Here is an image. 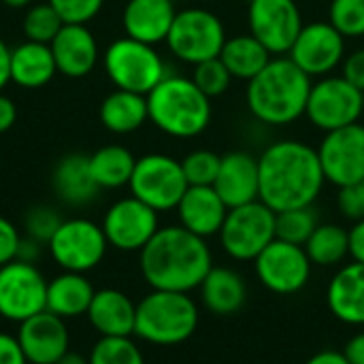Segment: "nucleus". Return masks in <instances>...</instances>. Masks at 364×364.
<instances>
[{
	"mask_svg": "<svg viewBox=\"0 0 364 364\" xmlns=\"http://www.w3.org/2000/svg\"><path fill=\"white\" fill-rule=\"evenodd\" d=\"M260 200L275 213L309 207L322 192L324 173L318 149L301 141H277L258 158Z\"/></svg>",
	"mask_w": 364,
	"mask_h": 364,
	"instance_id": "1",
	"label": "nucleus"
},
{
	"mask_svg": "<svg viewBox=\"0 0 364 364\" xmlns=\"http://www.w3.org/2000/svg\"><path fill=\"white\" fill-rule=\"evenodd\" d=\"M213 267L207 239L183 226H164L141 250V273L151 290L192 292Z\"/></svg>",
	"mask_w": 364,
	"mask_h": 364,
	"instance_id": "2",
	"label": "nucleus"
},
{
	"mask_svg": "<svg viewBox=\"0 0 364 364\" xmlns=\"http://www.w3.org/2000/svg\"><path fill=\"white\" fill-rule=\"evenodd\" d=\"M311 85V77L288 55L271 58V62L247 81V107L262 124L288 126L305 115Z\"/></svg>",
	"mask_w": 364,
	"mask_h": 364,
	"instance_id": "3",
	"label": "nucleus"
},
{
	"mask_svg": "<svg viewBox=\"0 0 364 364\" xmlns=\"http://www.w3.org/2000/svg\"><path fill=\"white\" fill-rule=\"evenodd\" d=\"M149 119L156 128L177 139H192L211 122V98L188 77H164L147 94Z\"/></svg>",
	"mask_w": 364,
	"mask_h": 364,
	"instance_id": "4",
	"label": "nucleus"
},
{
	"mask_svg": "<svg viewBox=\"0 0 364 364\" xmlns=\"http://www.w3.org/2000/svg\"><path fill=\"white\" fill-rule=\"evenodd\" d=\"M198 318L188 292L151 290L136 303L134 335L154 346H179L196 333Z\"/></svg>",
	"mask_w": 364,
	"mask_h": 364,
	"instance_id": "5",
	"label": "nucleus"
},
{
	"mask_svg": "<svg viewBox=\"0 0 364 364\" xmlns=\"http://www.w3.org/2000/svg\"><path fill=\"white\" fill-rule=\"evenodd\" d=\"M105 70L117 90H128L147 96L164 77V62L154 45L130 36L113 41L102 58Z\"/></svg>",
	"mask_w": 364,
	"mask_h": 364,
	"instance_id": "6",
	"label": "nucleus"
},
{
	"mask_svg": "<svg viewBox=\"0 0 364 364\" xmlns=\"http://www.w3.org/2000/svg\"><path fill=\"white\" fill-rule=\"evenodd\" d=\"M218 237L232 260L254 262L275 241V211L262 200L228 209Z\"/></svg>",
	"mask_w": 364,
	"mask_h": 364,
	"instance_id": "7",
	"label": "nucleus"
},
{
	"mask_svg": "<svg viewBox=\"0 0 364 364\" xmlns=\"http://www.w3.org/2000/svg\"><path fill=\"white\" fill-rule=\"evenodd\" d=\"M128 186L134 198L158 213L177 209L181 196L190 188L181 162L166 154H147L139 158Z\"/></svg>",
	"mask_w": 364,
	"mask_h": 364,
	"instance_id": "8",
	"label": "nucleus"
},
{
	"mask_svg": "<svg viewBox=\"0 0 364 364\" xmlns=\"http://www.w3.org/2000/svg\"><path fill=\"white\" fill-rule=\"evenodd\" d=\"M226 38L228 36L220 17L207 9L194 6L177 11L166 36V45L173 55L194 66L198 62L218 58Z\"/></svg>",
	"mask_w": 364,
	"mask_h": 364,
	"instance_id": "9",
	"label": "nucleus"
},
{
	"mask_svg": "<svg viewBox=\"0 0 364 364\" xmlns=\"http://www.w3.org/2000/svg\"><path fill=\"white\" fill-rule=\"evenodd\" d=\"M47 245L51 258L62 271L87 273L102 262L109 241L102 232V226L83 218H75L64 220Z\"/></svg>",
	"mask_w": 364,
	"mask_h": 364,
	"instance_id": "10",
	"label": "nucleus"
},
{
	"mask_svg": "<svg viewBox=\"0 0 364 364\" xmlns=\"http://www.w3.org/2000/svg\"><path fill=\"white\" fill-rule=\"evenodd\" d=\"M363 113V92L346 77H324L311 85L305 115L316 128L324 132L339 130L360 122Z\"/></svg>",
	"mask_w": 364,
	"mask_h": 364,
	"instance_id": "11",
	"label": "nucleus"
},
{
	"mask_svg": "<svg viewBox=\"0 0 364 364\" xmlns=\"http://www.w3.org/2000/svg\"><path fill=\"white\" fill-rule=\"evenodd\" d=\"M47 309V279L32 262L13 260L0 267V316L9 322L23 320Z\"/></svg>",
	"mask_w": 364,
	"mask_h": 364,
	"instance_id": "12",
	"label": "nucleus"
},
{
	"mask_svg": "<svg viewBox=\"0 0 364 364\" xmlns=\"http://www.w3.org/2000/svg\"><path fill=\"white\" fill-rule=\"evenodd\" d=\"M247 21L250 34H254L271 55H288L305 26L294 0H250Z\"/></svg>",
	"mask_w": 364,
	"mask_h": 364,
	"instance_id": "13",
	"label": "nucleus"
},
{
	"mask_svg": "<svg viewBox=\"0 0 364 364\" xmlns=\"http://www.w3.org/2000/svg\"><path fill=\"white\" fill-rule=\"evenodd\" d=\"M324 179L337 188L364 181V126L360 122L326 132L318 147Z\"/></svg>",
	"mask_w": 364,
	"mask_h": 364,
	"instance_id": "14",
	"label": "nucleus"
},
{
	"mask_svg": "<svg viewBox=\"0 0 364 364\" xmlns=\"http://www.w3.org/2000/svg\"><path fill=\"white\" fill-rule=\"evenodd\" d=\"M311 260L301 245L275 239L256 260L254 269L264 288L288 296L301 292L311 277Z\"/></svg>",
	"mask_w": 364,
	"mask_h": 364,
	"instance_id": "15",
	"label": "nucleus"
},
{
	"mask_svg": "<svg viewBox=\"0 0 364 364\" xmlns=\"http://www.w3.org/2000/svg\"><path fill=\"white\" fill-rule=\"evenodd\" d=\"M158 228V211L134 196L113 203L102 220L109 245L119 252H141Z\"/></svg>",
	"mask_w": 364,
	"mask_h": 364,
	"instance_id": "16",
	"label": "nucleus"
},
{
	"mask_svg": "<svg viewBox=\"0 0 364 364\" xmlns=\"http://www.w3.org/2000/svg\"><path fill=\"white\" fill-rule=\"evenodd\" d=\"M288 58L309 77H326L346 58V36L331 21L303 26Z\"/></svg>",
	"mask_w": 364,
	"mask_h": 364,
	"instance_id": "17",
	"label": "nucleus"
},
{
	"mask_svg": "<svg viewBox=\"0 0 364 364\" xmlns=\"http://www.w3.org/2000/svg\"><path fill=\"white\" fill-rule=\"evenodd\" d=\"M15 337L28 364H55L70 343L66 320L47 309L23 320Z\"/></svg>",
	"mask_w": 364,
	"mask_h": 364,
	"instance_id": "18",
	"label": "nucleus"
},
{
	"mask_svg": "<svg viewBox=\"0 0 364 364\" xmlns=\"http://www.w3.org/2000/svg\"><path fill=\"white\" fill-rule=\"evenodd\" d=\"M213 190L228 209L260 200V168L258 158L247 151H228L222 156Z\"/></svg>",
	"mask_w": 364,
	"mask_h": 364,
	"instance_id": "19",
	"label": "nucleus"
},
{
	"mask_svg": "<svg viewBox=\"0 0 364 364\" xmlns=\"http://www.w3.org/2000/svg\"><path fill=\"white\" fill-rule=\"evenodd\" d=\"M49 49L58 73L70 79L90 75L98 64V45L85 23H64Z\"/></svg>",
	"mask_w": 364,
	"mask_h": 364,
	"instance_id": "20",
	"label": "nucleus"
},
{
	"mask_svg": "<svg viewBox=\"0 0 364 364\" xmlns=\"http://www.w3.org/2000/svg\"><path fill=\"white\" fill-rule=\"evenodd\" d=\"M177 215L179 226L203 239H209L220 235L228 215V207L213 186H190L177 205Z\"/></svg>",
	"mask_w": 364,
	"mask_h": 364,
	"instance_id": "21",
	"label": "nucleus"
},
{
	"mask_svg": "<svg viewBox=\"0 0 364 364\" xmlns=\"http://www.w3.org/2000/svg\"><path fill=\"white\" fill-rule=\"evenodd\" d=\"M175 15L177 11L173 0H128L124 6L122 23L126 36L156 45L166 41Z\"/></svg>",
	"mask_w": 364,
	"mask_h": 364,
	"instance_id": "22",
	"label": "nucleus"
},
{
	"mask_svg": "<svg viewBox=\"0 0 364 364\" xmlns=\"http://www.w3.org/2000/svg\"><path fill=\"white\" fill-rule=\"evenodd\" d=\"M87 320L100 337H132L136 305L115 288L96 290L87 309Z\"/></svg>",
	"mask_w": 364,
	"mask_h": 364,
	"instance_id": "23",
	"label": "nucleus"
},
{
	"mask_svg": "<svg viewBox=\"0 0 364 364\" xmlns=\"http://www.w3.org/2000/svg\"><path fill=\"white\" fill-rule=\"evenodd\" d=\"M331 314L350 326H364V264L350 262L341 267L326 292Z\"/></svg>",
	"mask_w": 364,
	"mask_h": 364,
	"instance_id": "24",
	"label": "nucleus"
},
{
	"mask_svg": "<svg viewBox=\"0 0 364 364\" xmlns=\"http://www.w3.org/2000/svg\"><path fill=\"white\" fill-rule=\"evenodd\" d=\"M198 290L203 305L215 316H232L247 303L245 279L228 267H211Z\"/></svg>",
	"mask_w": 364,
	"mask_h": 364,
	"instance_id": "25",
	"label": "nucleus"
},
{
	"mask_svg": "<svg viewBox=\"0 0 364 364\" xmlns=\"http://www.w3.org/2000/svg\"><path fill=\"white\" fill-rule=\"evenodd\" d=\"M51 181H53V190L58 198L73 207L87 205L90 200L96 198L100 190L90 171V156H83V154L64 156L55 164Z\"/></svg>",
	"mask_w": 364,
	"mask_h": 364,
	"instance_id": "26",
	"label": "nucleus"
},
{
	"mask_svg": "<svg viewBox=\"0 0 364 364\" xmlns=\"http://www.w3.org/2000/svg\"><path fill=\"white\" fill-rule=\"evenodd\" d=\"M55 60L45 43L26 41L11 49V81L23 90H38L55 77Z\"/></svg>",
	"mask_w": 364,
	"mask_h": 364,
	"instance_id": "27",
	"label": "nucleus"
},
{
	"mask_svg": "<svg viewBox=\"0 0 364 364\" xmlns=\"http://www.w3.org/2000/svg\"><path fill=\"white\" fill-rule=\"evenodd\" d=\"M94 288L85 273L64 271L62 275L47 282V311L60 316L62 320L79 318L87 314L94 299Z\"/></svg>",
	"mask_w": 364,
	"mask_h": 364,
	"instance_id": "28",
	"label": "nucleus"
},
{
	"mask_svg": "<svg viewBox=\"0 0 364 364\" xmlns=\"http://www.w3.org/2000/svg\"><path fill=\"white\" fill-rule=\"evenodd\" d=\"M100 124L115 134H128L139 130L147 119V96L128 92V90H117L111 92L98 109Z\"/></svg>",
	"mask_w": 364,
	"mask_h": 364,
	"instance_id": "29",
	"label": "nucleus"
},
{
	"mask_svg": "<svg viewBox=\"0 0 364 364\" xmlns=\"http://www.w3.org/2000/svg\"><path fill=\"white\" fill-rule=\"evenodd\" d=\"M220 60L232 79L252 81L271 62V51L254 34H237L226 38L220 51Z\"/></svg>",
	"mask_w": 364,
	"mask_h": 364,
	"instance_id": "30",
	"label": "nucleus"
},
{
	"mask_svg": "<svg viewBox=\"0 0 364 364\" xmlns=\"http://www.w3.org/2000/svg\"><path fill=\"white\" fill-rule=\"evenodd\" d=\"M134 164L136 158L124 145H105L90 156V171L100 190L128 186Z\"/></svg>",
	"mask_w": 364,
	"mask_h": 364,
	"instance_id": "31",
	"label": "nucleus"
},
{
	"mask_svg": "<svg viewBox=\"0 0 364 364\" xmlns=\"http://www.w3.org/2000/svg\"><path fill=\"white\" fill-rule=\"evenodd\" d=\"M305 252L314 267H335L350 256V230L339 224H318Z\"/></svg>",
	"mask_w": 364,
	"mask_h": 364,
	"instance_id": "32",
	"label": "nucleus"
},
{
	"mask_svg": "<svg viewBox=\"0 0 364 364\" xmlns=\"http://www.w3.org/2000/svg\"><path fill=\"white\" fill-rule=\"evenodd\" d=\"M318 224L320 220H318L314 205L277 211L275 213V239L305 247V243L309 241Z\"/></svg>",
	"mask_w": 364,
	"mask_h": 364,
	"instance_id": "33",
	"label": "nucleus"
},
{
	"mask_svg": "<svg viewBox=\"0 0 364 364\" xmlns=\"http://www.w3.org/2000/svg\"><path fill=\"white\" fill-rule=\"evenodd\" d=\"M62 26H64V19L49 2L32 4L26 11L23 23H21L26 41L45 43V45H49L55 38V34L62 30Z\"/></svg>",
	"mask_w": 364,
	"mask_h": 364,
	"instance_id": "34",
	"label": "nucleus"
},
{
	"mask_svg": "<svg viewBox=\"0 0 364 364\" xmlns=\"http://www.w3.org/2000/svg\"><path fill=\"white\" fill-rule=\"evenodd\" d=\"M90 364H145V358L130 337H100L92 348Z\"/></svg>",
	"mask_w": 364,
	"mask_h": 364,
	"instance_id": "35",
	"label": "nucleus"
},
{
	"mask_svg": "<svg viewBox=\"0 0 364 364\" xmlns=\"http://www.w3.org/2000/svg\"><path fill=\"white\" fill-rule=\"evenodd\" d=\"M192 81L196 83V87L205 96L215 98V96H222L230 87L232 75L228 73V68L224 66V62L218 55V58H211V60L194 64Z\"/></svg>",
	"mask_w": 364,
	"mask_h": 364,
	"instance_id": "36",
	"label": "nucleus"
},
{
	"mask_svg": "<svg viewBox=\"0 0 364 364\" xmlns=\"http://www.w3.org/2000/svg\"><path fill=\"white\" fill-rule=\"evenodd\" d=\"M328 21L346 38L364 36V0H333Z\"/></svg>",
	"mask_w": 364,
	"mask_h": 364,
	"instance_id": "37",
	"label": "nucleus"
},
{
	"mask_svg": "<svg viewBox=\"0 0 364 364\" xmlns=\"http://www.w3.org/2000/svg\"><path fill=\"white\" fill-rule=\"evenodd\" d=\"M222 156L211 149H196L181 160L183 175L188 186H213L218 171H220Z\"/></svg>",
	"mask_w": 364,
	"mask_h": 364,
	"instance_id": "38",
	"label": "nucleus"
},
{
	"mask_svg": "<svg viewBox=\"0 0 364 364\" xmlns=\"http://www.w3.org/2000/svg\"><path fill=\"white\" fill-rule=\"evenodd\" d=\"M64 220L60 218V213L53 207L47 205H36L32 209H28L26 218H23V228L26 235L38 243H49V239L55 235V230L60 228Z\"/></svg>",
	"mask_w": 364,
	"mask_h": 364,
	"instance_id": "39",
	"label": "nucleus"
},
{
	"mask_svg": "<svg viewBox=\"0 0 364 364\" xmlns=\"http://www.w3.org/2000/svg\"><path fill=\"white\" fill-rule=\"evenodd\" d=\"M47 2L60 13L64 23H87L100 13L105 4V0H47Z\"/></svg>",
	"mask_w": 364,
	"mask_h": 364,
	"instance_id": "40",
	"label": "nucleus"
},
{
	"mask_svg": "<svg viewBox=\"0 0 364 364\" xmlns=\"http://www.w3.org/2000/svg\"><path fill=\"white\" fill-rule=\"evenodd\" d=\"M337 207L346 220L360 222L364 220V183H352L346 188H339L337 194Z\"/></svg>",
	"mask_w": 364,
	"mask_h": 364,
	"instance_id": "41",
	"label": "nucleus"
},
{
	"mask_svg": "<svg viewBox=\"0 0 364 364\" xmlns=\"http://www.w3.org/2000/svg\"><path fill=\"white\" fill-rule=\"evenodd\" d=\"M19 243L21 235L17 232V228L6 218H0V267L17 260Z\"/></svg>",
	"mask_w": 364,
	"mask_h": 364,
	"instance_id": "42",
	"label": "nucleus"
},
{
	"mask_svg": "<svg viewBox=\"0 0 364 364\" xmlns=\"http://www.w3.org/2000/svg\"><path fill=\"white\" fill-rule=\"evenodd\" d=\"M341 77H346L354 87L364 92V49H356L341 62Z\"/></svg>",
	"mask_w": 364,
	"mask_h": 364,
	"instance_id": "43",
	"label": "nucleus"
},
{
	"mask_svg": "<svg viewBox=\"0 0 364 364\" xmlns=\"http://www.w3.org/2000/svg\"><path fill=\"white\" fill-rule=\"evenodd\" d=\"M0 364H28L17 343V337L0 333Z\"/></svg>",
	"mask_w": 364,
	"mask_h": 364,
	"instance_id": "44",
	"label": "nucleus"
},
{
	"mask_svg": "<svg viewBox=\"0 0 364 364\" xmlns=\"http://www.w3.org/2000/svg\"><path fill=\"white\" fill-rule=\"evenodd\" d=\"M350 256L354 262L364 264V220L354 222L350 228Z\"/></svg>",
	"mask_w": 364,
	"mask_h": 364,
	"instance_id": "45",
	"label": "nucleus"
},
{
	"mask_svg": "<svg viewBox=\"0 0 364 364\" xmlns=\"http://www.w3.org/2000/svg\"><path fill=\"white\" fill-rule=\"evenodd\" d=\"M15 119H17V107H15V102L0 92V134H4L6 130H11L13 124H15Z\"/></svg>",
	"mask_w": 364,
	"mask_h": 364,
	"instance_id": "46",
	"label": "nucleus"
},
{
	"mask_svg": "<svg viewBox=\"0 0 364 364\" xmlns=\"http://www.w3.org/2000/svg\"><path fill=\"white\" fill-rule=\"evenodd\" d=\"M350 364H364V331L354 335L341 350Z\"/></svg>",
	"mask_w": 364,
	"mask_h": 364,
	"instance_id": "47",
	"label": "nucleus"
},
{
	"mask_svg": "<svg viewBox=\"0 0 364 364\" xmlns=\"http://www.w3.org/2000/svg\"><path fill=\"white\" fill-rule=\"evenodd\" d=\"M41 245L38 241L30 239V237H21V243H19V252H17V260H23V262H36L38 256H41Z\"/></svg>",
	"mask_w": 364,
	"mask_h": 364,
	"instance_id": "48",
	"label": "nucleus"
},
{
	"mask_svg": "<svg viewBox=\"0 0 364 364\" xmlns=\"http://www.w3.org/2000/svg\"><path fill=\"white\" fill-rule=\"evenodd\" d=\"M305 364H350L343 352L337 350H322L318 354H314Z\"/></svg>",
	"mask_w": 364,
	"mask_h": 364,
	"instance_id": "49",
	"label": "nucleus"
},
{
	"mask_svg": "<svg viewBox=\"0 0 364 364\" xmlns=\"http://www.w3.org/2000/svg\"><path fill=\"white\" fill-rule=\"evenodd\" d=\"M11 81V49L0 38V92Z\"/></svg>",
	"mask_w": 364,
	"mask_h": 364,
	"instance_id": "50",
	"label": "nucleus"
},
{
	"mask_svg": "<svg viewBox=\"0 0 364 364\" xmlns=\"http://www.w3.org/2000/svg\"><path fill=\"white\" fill-rule=\"evenodd\" d=\"M55 364H90V360H87L85 356H81L79 352H70V350H68V352H66Z\"/></svg>",
	"mask_w": 364,
	"mask_h": 364,
	"instance_id": "51",
	"label": "nucleus"
},
{
	"mask_svg": "<svg viewBox=\"0 0 364 364\" xmlns=\"http://www.w3.org/2000/svg\"><path fill=\"white\" fill-rule=\"evenodd\" d=\"M2 2L11 9H23V6H30L32 0H2Z\"/></svg>",
	"mask_w": 364,
	"mask_h": 364,
	"instance_id": "52",
	"label": "nucleus"
},
{
	"mask_svg": "<svg viewBox=\"0 0 364 364\" xmlns=\"http://www.w3.org/2000/svg\"><path fill=\"white\" fill-rule=\"evenodd\" d=\"M363 102H364V92H363Z\"/></svg>",
	"mask_w": 364,
	"mask_h": 364,
	"instance_id": "53",
	"label": "nucleus"
},
{
	"mask_svg": "<svg viewBox=\"0 0 364 364\" xmlns=\"http://www.w3.org/2000/svg\"><path fill=\"white\" fill-rule=\"evenodd\" d=\"M363 183H364V181H363Z\"/></svg>",
	"mask_w": 364,
	"mask_h": 364,
	"instance_id": "54",
	"label": "nucleus"
}]
</instances>
